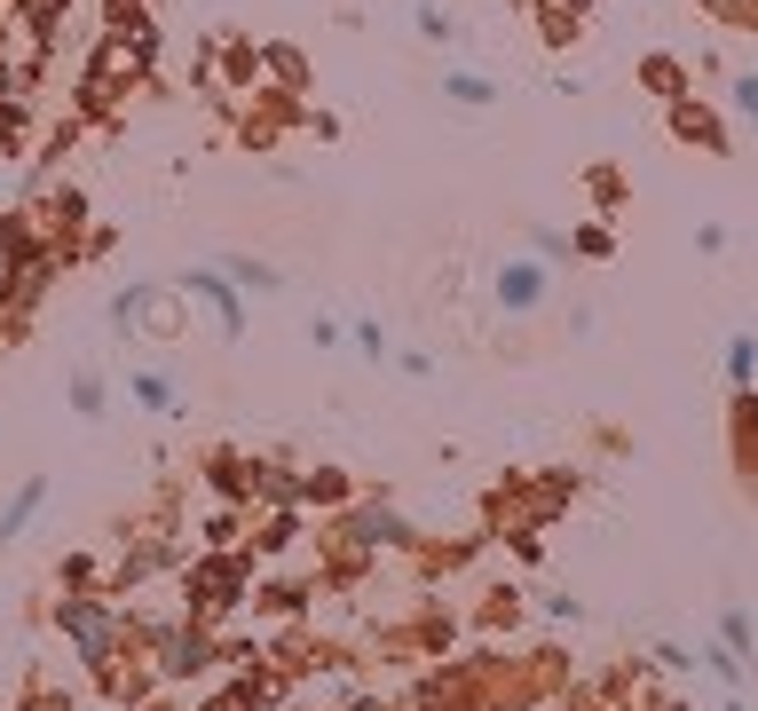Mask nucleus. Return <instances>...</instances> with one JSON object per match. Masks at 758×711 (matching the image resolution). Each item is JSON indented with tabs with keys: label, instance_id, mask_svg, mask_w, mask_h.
<instances>
[{
	"label": "nucleus",
	"instance_id": "obj_1",
	"mask_svg": "<svg viewBox=\"0 0 758 711\" xmlns=\"http://www.w3.org/2000/svg\"><path fill=\"white\" fill-rule=\"evenodd\" d=\"M498 301H505V309H538V301H545V277H538V270H505V277H498Z\"/></svg>",
	"mask_w": 758,
	"mask_h": 711
},
{
	"label": "nucleus",
	"instance_id": "obj_5",
	"mask_svg": "<svg viewBox=\"0 0 758 711\" xmlns=\"http://www.w3.org/2000/svg\"><path fill=\"white\" fill-rule=\"evenodd\" d=\"M719 641H727V656H742V649H750V616H742V608H727V616H719Z\"/></svg>",
	"mask_w": 758,
	"mask_h": 711
},
{
	"label": "nucleus",
	"instance_id": "obj_4",
	"mask_svg": "<svg viewBox=\"0 0 758 711\" xmlns=\"http://www.w3.org/2000/svg\"><path fill=\"white\" fill-rule=\"evenodd\" d=\"M71 633H79V649H88V656H104V616H96V608H71Z\"/></svg>",
	"mask_w": 758,
	"mask_h": 711
},
{
	"label": "nucleus",
	"instance_id": "obj_6",
	"mask_svg": "<svg viewBox=\"0 0 758 711\" xmlns=\"http://www.w3.org/2000/svg\"><path fill=\"white\" fill-rule=\"evenodd\" d=\"M735 104H742V119H758V79H735Z\"/></svg>",
	"mask_w": 758,
	"mask_h": 711
},
{
	"label": "nucleus",
	"instance_id": "obj_2",
	"mask_svg": "<svg viewBox=\"0 0 758 711\" xmlns=\"http://www.w3.org/2000/svg\"><path fill=\"white\" fill-rule=\"evenodd\" d=\"M190 293H198V301H214V316H222V332H237V301H229V293L214 285V277H190Z\"/></svg>",
	"mask_w": 758,
	"mask_h": 711
},
{
	"label": "nucleus",
	"instance_id": "obj_3",
	"mask_svg": "<svg viewBox=\"0 0 758 711\" xmlns=\"http://www.w3.org/2000/svg\"><path fill=\"white\" fill-rule=\"evenodd\" d=\"M750 372H758V348H750V340H727V380L750 388Z\"/></svg>",
	"mask_w": 758,
	"mask_h": 711
}]
</instances>
